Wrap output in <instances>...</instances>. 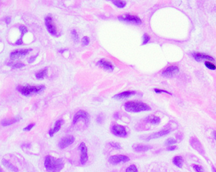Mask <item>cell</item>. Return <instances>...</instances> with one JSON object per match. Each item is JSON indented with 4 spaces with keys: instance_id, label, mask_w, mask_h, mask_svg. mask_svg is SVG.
<instances>
[{
    "instance_id": "1",
    "label": "cell",
    "mask_w": 216,
    "mask_h": 172,
    "mask_svg": "<svg viewBox=\"0 0 216 172\" xmlns=\"http://www.w3.org/2000/svg\"><path fill=\"white\" fill-rule=\"evenodd\" d=\"M64 161L61 158H56L47 155L46 157L44 166L49 172H59L64 168Z\"/></svg>"
},
{
    "instance_id": "2",
    "label": "cell",
    "mask_w": 216,
    "mask_h": 172,
    "mask_svg": "<svg viewBox=\"0 0 216 172\" xmlns=\"http://www.w3.org/2000/svg\"><path fill=\"white\" fill-rule=\"evenodd\" d=\"M124 108L127 112L131 113H137L151 110V108L147 104L136 101H130L125 103L124 104Z\"/></svg>"
},
{
    "instance_id": "3",
    "label": "cell",
    "mask_w": 216,
    "mask_h": 172,
    "mask_svg": "<svg viewBox=\"0 0 216 172\" xmlns=\"http://www.w3.org/2000/svg\"><path fill=\"white\" fill-rule=\"evenodd\" d=\"M18 90L23 95L28 96H31L34 94L39 93L41 92H43L45 87L43 85L39 86H30V85H25V86H20L18 87Z\"/></svg>"
},
{
    "instance_id": "4",
    "label": "cell",
    "mask_w": 216,
    "mask_h": 172,
    "mask_svg": "<svg viewBox=\"0 0 216 172\" xmlns=\"http://www.w3.org/2000/svg\"><path fill=\"white\" fill-rule=\"evenodd\" d=\"M45 24L49 33L54 36H58L57 28L53 22V18L50 16H47L45 18Z\"/></svg>"
},
{
    "instance_id": "5",
    "label": "cell",
    "mask_w": 216,
    "mask_h": 172,
    "mask_svg": "<svg viewBox=\"0 0 216 172\" xmlns=\"http://www.w3.org/2000/svg\"><path fill=\"white\" fill-rule=\"evenodd\" d=\"M118 20L137 25H140L142 24V20L138 17L130 14H126L123 16H120L118 17Z\"/></svg>"
},
{
    "instance_id": "6",
    "label": "cell",
    "mask_w": 216,
    "mask_h": 172,
    "mask_svg": "<svg viewBox=\"0 0 216 172\" xmlns=\"http://www.w3.org/2000/svg\"><path fill=\"white\" fill-rule=\"evenodd\" d=\"M89 119H90V117L89 114H87L86 112L84 110H79L74 115V117L73 119V124L75 125L80 120H84L85 123L87 124L89 122Z\"/></svg>"
},
{
    "instance_id": "7",
    "label": "cell",
    "mask_w": 216,
    "mask_h": 172,
    "mask_svg": "<svg viewBox=\"0 0 216 172\" xmlns=\"http://www.w3.org/2000/svg\"><path fill=\"white\" fill-rule=\"evenodd\" d=\"M112 133L116 136L124 137L127 136L126 129L124 126L116 124L112 127Z\"/></svg>"
},
{
    "instance_id": "8",
    "label": "cell",
    "mask_w": 216,
    "mask_h": 172,
    "mask_svg": "<svg viewBox=\"0 0 216 172\" xmlns=\"http://www.w3.org/2000/svg\"><path fill=\"white\" fill-rule=\"evenodd\" d=\"M129 160H130V158L128 156L125 155H115V156H111L109 159V162L111 164L116 165L120 163L128 162Z\"/></svg>"
},
{
    "instance_id": "9",
    "label": "cell",
    "mask_w": 216,
    "mask_h": 172,
    "mask_svg": "<svg viewBox=\"0 0 216 172\" xmlns=\"http://www.w3.org/2000/svg\"><path fill=\"white\" fill-rule=\"evenodd\" d=\"M190 144L191 146V147L197 151L200 155H205V150L204 148L202 146V144H201V143L200 142V141L199 139L196 137H193L190 139Z\"/></svg>"
},
{
    "instance_id": "10",
    "label": "cell",
    "mask_w": 216,
    "mask_h": 172,
    "mask_svg": "<svg viewBox=\"0 0 216 172\" xmlns=\"http://www.w3.org/2000/svg\"><path fill=\"white\" fill-rule=\"evenodd\" d=\"M79 149L81 151V156H80V162L81 165H85L88 161L89 156L87 153V148L85 144V143H81L79 146Z\"/></svg>"
},
{
    "instance_id": "11",
    "label": "cell",
    "mask_w": 216,
    "mask_h": 172,
    "mask_svg": "<svg viewBox=\"0 0 216 172\" xmlns=\"http://www.w3.org/2000/svg\"><path fill=\"white\" fill-rule=\"evenodd\" d=\"M179 68L176 66H168L167 68L164 69L162 73V75L164 77H172L175 76L176 74L179 73Z\"/></svg>"
},
{
    "instance_id": "12",
    "label": "cell",
    "mask_w": 216,
    "mask_h": 172,
    "mask_svg": "<svg viewBox=\"0 0 216 172\" xmlns=\"http://www.w3.org/2000/svg\"><path fill=\"white\" fill-rule=\"evenodd\" d=\"M75 141V137L72 136L65 137L61 139L58 144V146L61 149H64L73 144Z\"/></svg>"
},
{
    "instance_id": "13",
    "label": "cell",
    "mask_w": 216,
    "mask_h": 172,
    "mask_svg": "<svg viewBox=\"0 0 216 172\" xmlns=\"http://www.w3.org/2000/svg\"><path fill=\"white\" fill-rule=\"evenodd\" d=\"M32 49H20V50H17L13 52H12L10 54V57L13 59H17L20 58L24 57L26 56L27 54L31 51Z\"/></svg>"
},
{
    "instance_id": "14",
    "label": "cell",
    "mask_w": 216,
    "mask_h": 172,
    "mask_svg": "<svg viewBox=\"0 0 216 172\" xmlns=\"http://www.w3.org/2000/svg\"><path fill=\"white\" fill-rule=\"evenodd\" d=\"M192 56L194 58V59L198 62H200L203 60H207V61H215V59L212 57L208 56L207 54H205L200 53V52H193V53H192Z\"/></svg>"
},
{
    "instance_id": "15",
    "label": "cell",
    "mask_w": 216,
    "mask_h": 172,
    "mask_svg": "<svg viewBox=\"0 0 216 172\" xmlns=\"http://www.w3.org/2000/svg\"><path fill=\"white\" fill-rule=\"evenodd\" d=\"M97 65L100 66L103 69L109 71H112L114 70V66H113L112 64L108 61L106 60L105 59H102L100 61H98Z\"/></svg>"
},
{
    "instance_id": "16",
    "label": "cell",
    "mask_w": 216,
    "mask_h": 172,
    "mask_svg": "<svg viewBox=\"0 0 216 172\" xmlns=\"http://www.w3.org/2000/svg\"><path fill=\"white\" fill-rule=\"evenodd\" d=\"M135 93L136 92L133 91H126L115 95V96H113L112 98L116 100H122L130 97L131 96L134 95Z\"/></svg>"
},
{
    "instance_id": "17",
    "label": "cell",
    "mask_w": 216,
    "mask_h": 172,
    "mask_svg": "<svg viewBox=\"0 0 216 172\" xmlns=\"http://www.w3.org/2000/svg\"><path fill=\"white\" fill-rule=\"evenodd\" d=\"M170 132H171L170 129H164V130H162V131H161L159 132L151 134L150 136H149V137H148V138L147 139V140L149 141V140H150V139H157V138L162 137L164 136H166V135L168 134Z\"/></svg>"
},
{
    "instance_id": "18",
    "label": "cell",
    "mask_w": 216,
    "mask_h": 172,
    "mask_svg": "<svg viewBox=\"0 0 216 172\" xmlns=\"http://www.w3.org/2000/svg\"><path fill=\"white\" fill-rule=\"evenodd\" d=\"M133 149L137 152H146L152 149V146L143 144H134L133 145Z\"/></svg>"
},
{
    "instance_id": "19",
    "label": "cell",
    "mask_w": 216,
    "mask_h": 172,
    "mask_svg": "<svg viewBox=\"0 0 216 172\" xmlns=\"http://www.w3.org/2000/svg\"><path fill=\"white\" fill-rule=\"evenodd\" d=\"M63 123V121L62 120H58L56 122H55V127L53 129H51L49 130V134L51 137H53V135L58 132L60 129V128H61V124H62Z\"/></svg>"
},
{
    "instance_id": "20",
    "label": "cell",
    "mask_w": 216,
    "mask_h": 172,
    "mask_svg": "<svg viewBox=\"0 0 216 172\" xmlns=\"http://www.w3.org/2000/svg\"><path fill=\"white\" fill-rule=\"evenodd\" d=\"M146 121L148 123H150L152 124H154V125H157L160 123L161 122V119L157 117V116H155V115H150L149 117H147V119H146Z\"/></svg>"
},
{
    "instance_id": "21",
    "label": "cell",
    "mask_w": 216,
    "mask_h": 172,
    "mask_svg": "<svg viewBox=\"0 0 216 172\" xmlns=\"http://www.w3.org/2000/svg\"><path fill=\"white\" fill-rule=\"evenodd\" d=\"M2 164L5 166H6L7 168H8L9 170H11L12 172H18V168L16 166L13 165L11 163L8 162L7 160H6L5 159H2Z\"/></svg>"
},
{
    "instance_id": "22",
    "label": "cell",
    "mask_w": 216,
    "mask_h": 172,
    "mask_svg": "<svg viewBox=\"0 0 216 172\" xmlns=\"http://www.w3.org/2000/svg\"><path fill=\"white\" fill-rule=\"evenodd\" d=\"M20 119H20V117H15V118H13V119H5L2 121V124L3 126H8V125H10L16 123L17 122L19 121Z\"/></svg>"
},
{
    "instance_id": "23",
    "label": "cell",
    "mask_w": 216,
    "mask_h": 172,
    "mask_svg": "<svg viewBox=\"0 0 216 172\" xmlns=\"http://www.w3.org/2000/svg\"><path fill=\"white\" fill-rule=\"evenodd\" d=\"M172 163L174 165H176L178 168H181L183 164V159L180 156H176L174 157L172 159Z\"/></svg>"
},
{
    "instance_id": "24",
    "label": "cell",
    "mask_w": 216,
    "mask_h": 172,
    "mask_svg": "<svg viewBox=\"0 0 216 172\" xmlns=\"http://www.w3.org/2000/svg\"><path fill=\"white\" fill-rule=\"evenodd\" d=\"M47 73V69L46 68V69H42V70H40V71H39L36 74V77L37 79H38V80H42L46 76Z\"/></svg>"
},
{
    "instance_id": "25",
    "label": "cell",
    "mask_w": 216,
    "mask_h": 172,
    "mask_svg": "<svg viewBox=\"0 0 216 172\" xmlns=\"http://www.w3.org/2000/svg\"><path fill=\"white\" fill-rule=\"evenodd\" d=\"M112 3L119 8H125L127 5V3L124 1H112Z\"/></svg>"
},
{
    "instance_id": "26",
    "label": "cell",
    "mask_w": 216,
    "mask_h": 172,
    "mask_svg": "<svg viewBox=\"0 0 216 172\" xmlns=\"http://www.w3.org/2000/svg\"><path fill=\"white\" fill-rule=\"evenodd\" d=\"M205 65L207 68L212 69V70H215L216 69V66L214 64H213L212 62H210V61H205Z\"/></svg>"
},
{
    "instance_id": "27",
    "label": "cell",
    "mask_w": 216,
    "mask_h": 172,
    "mask_svg": "<svg viewBox=\"0 0 216 172\" xmlns=\"http://www.w3.org/2000/svg\"><path fill=\"white\" fill-rule=\"evenodd\" d=\"M71 35L72 36V38H73V40L75 42H77L78 41V35L77 32L75 30H72L71 32Z\"/></svg>"
},
{
    "instance_id": "28",
    "label": "cell",
    "mask_w": 216,
    "mask_h": 172,
    "mask_svg": "<svg viewBox=\"0 0 216 172\" xmlns=\"http://www.w3.org/2000/svg\"><path fill=\"white\" fill-rule=\"evenodd\" d=\"M19 29H20V32H21V36H20V39H22L23 36L25 35V34H26L27 32V28L24 25H20V27H19Z\"/></svg>"
},
{
    "instance_id": "29",
    "label": "cell",
    "mask_w": 216,
    "mask_h": 172,
    "mask_svg": "<svg viewBox=\"0 0 216 172\" xmlns=\"http://www.w3.org/2000/svg\"><path fill=\"white\" fill-rule=\"evenodd\" d=\"M177 143V141L175 139H174V138H169L165 142V144L167 145V146H171V145H172L174 144H175Z\"/></svg>"
},
{
    "instance_id": "30",
    "label": "cell",
    "mask_w": 216,
    "mask_h": 172,
    "mask_svg": "<svg viewBox=\"0 0 216 172\" xmlns=\"http://www.w3.org/2000/svg\"><path fill=\"white\" fill-rule=\"evenodd\" d=\"M137 171H138L137 168L134 165H130L126 170V172H137Z\"/></svg>"
},
{
    "instance_id": "31",
    "label": "cell",
    "mask_w": 216,
    "mask_h": 172,
    "mask_svg": "<svg viewBox=\"0 0 216 172\" xmlns=\"http://www.w3.org/2000/svg\"><path fill=\"white\" fill-rule=\"evenodd\" d=\"M150 40V36L147 34H145L143 36V41H142V45H146Z\"/></svg>"
},
{
    "instance_id": "32",
    "label": "cell",
    "mask_w": 216,
    "mask_h": 172,
    "mask_svg": "<svg viewBox=\"0 0 216 172\" xmlns=\"http://www.w3.org/2000/svg\"><path fill=\"white\" fill-rule=\"evenodd\" d=\"M81 42H82V45L84 46H88L89 44L90 39H89V38L88 37L85 36V37H84L83 38H82Z\"/></svg>"
},
{
    "instance_id": "33",
    "label": "cell",
    "mask_w": 216,
    "mask_h": 172,
    "mask_svg": "<svg viewBox=\"0 0 216 172\" xmlns=\"http://www.w3.org/2000/svg\"><path fill=\"white\" fill-rule=\"evenodd\" d=\"M193 169L196 171L197 172H204V170L202 168V166H201L200 165H193Z\"/></svg>"
},
{
    "instance_id": "34",
    "label": "cell",
    "mask_w": 216,
    "mask_h": 172,
    "mask_svg": "<svg viewBox=\"0 0 216 172\" xmlns=\"http://www.w3.org/2000/svg\"><path fill=\"white\" fill-rule=\"evenodd\" d=\"M109 145L112 147V148H114L116 149H121V147L120 146V144L118 143H115V142H111L109 143Z\"/></svg>"
},
{
    "instance_id": "35",
    "label": "cell",
    "mask_w": 216,
    "mask_h": 172,
    "mask_svg": "<svg viewBox=\"0 0 216 172\" xmlns=\"http://www.w3.org/2000/svg\"><path fill=\"white\" fill-rule=\"evenodd\" d=\"M24 66H25V64L22 62H17L13 65V67L14 68H21Z\"/></svg>"
},
{
    "instance_id": "36",
    "label": "cell",
    "mask_w": 216,
    "mask_h": 172,
    "mask_svg": "<svg viewBox=\"0 0 216 172\" xmlns=\"http://www.w3.org/2000/svg\"><path fill=\"white\" fill-rule=\"evenodd\" d=\"M154 92H155L156 93H167V94H169V95H172V94L166 90H161V89H158V88H155L154 89Z\"/></svg>"
},
{
    "instance_id": "37",
    "label": "cell",
    "mask_w": 216,
    "mask_h": 172,
    "mask_svg": "<svg viewBox=\"0 0 216 172\" xmlns=\"http://www.w3.org/2000/svg\"><path fill=\"white\" fill-rule=\"evenodd\" d=\"M35 125V124L34 123H32V124H30V125H28V126H27L26 127H25L24 129V131H29L32 129L33 128V127Z\"/></svg>"
},
{
    "instance_id": "38",
    "label": "cell",
    "mask_w": 216,
    "mask_h": 172,
    "mask_svg": "<svg viewBox=\"0 0 216 172\" xmlns=\"http://www.w3.org/2000/svg\"><path fill=\"white\" fill-rule=\"evenodd\" d=\"M176 149V146H169L167 148L168 151H174V150Z\"/></svg>"
},
{
    "instance_id": "39",
    "label": "cell",
    "mask_w": 216,
    "mask_h": 172,
    "mask_svg": "<svg viewBox=\"0 0 216 172\" xmlns=\"http://www.w3.org/2000/svg\"><path fill=\"white\" fill-rule=\"evenodd\" d=\"M37 56H38V54H37L36 56H32V57L30 58L29 59V60H28V62H29V63L33 62L35 61V59H36V58H37Z\"/></svg>"
},
{
    "instance_id": "40",
    "label": "cell",
    "mask_w": 216,
    "mask_h": 172,
    "mask_svg": "<svg viewBox=\"0 0 216 172\" xmlns=\"http://www.w3.org/2000/svg\"><path fill=\"white\" fill-rule=\"evenodd\" d=\"M23 43V40L21 39H19L17 42H16V44L17 45H21Z\"/></svg>"
},
{
    "instance_id": "41",
    "label": "cell",
    "mask_w": 216,
    "mask_h": 172,
    "mask_svg": "<svg viewBox=\"0 0 216 172\" xmlns=\"http://www.w3.org/2000/svg\"><path fill=\"white\" fill-rule=\"evenodd\" d=\"M5 21H6V24H9L10 23V21H11V18H10L9 17H8L5 18Z\"/></svg>"
},
{
    "instance_id": "42",
    "label": "cell",
    "mask_w": 216,
    "mask_h": 172,
    "mask_svg": "<svg viewBox=\"0 0 216 172\" xmlns=\"http://www.w3.org/2000/svg\"><path fill=\"white\" fill-rule=\"evenodd\" d=\"M102 118L100 116H98L97 118V122L101 123V122H102Z\"/></svg>"
},
{
    "instance_id": "43",
    "label": "cell",
    "mask_w": 216,
    "mask_h": 172,
    "mask_svg": "<svg viewBox=\"0 0 216 172\" xmlns=\"http://www.w3.org/2000/svg\"><path fill=\"white\" fill-rule=\"evenodd\" d=\"M114 117L115 118V119H119V114L118 113V112H116V113H115V114H114Z\"/></svg>"
},
{
    "instance_id": "44",
    "label": "cell",
    "mask_w": 216,
    "mask_h": 172,
    "mask_svg": "<svg viewBox=\"0 0 216 172\" xmlns=\"http://www.w3.org/2000/svg\"><path fill=\"white\" fill-rule=\"evenodd\" d=\"M66 50H67V49H62V50H59V52L60 53H63V52H64V51H66Z\"/></svg>"
},
{
    "instance_id": "45",
    "label": "cell",
    "mask_w": 216,
    "mask_h": 172,
    "mask_svg": "<svg viewBox=\"0 0 216 172\" xmlns=\"http://www.w3.org/2000/svg\"><path fill=\"white\" fill-rule=\"evenodd\" d=\"M214 136L215 140H216V131H214Z\"/></svg>"
},
{
    "instance_id": "46",
    "label": "cell",
    "mask_w": 216,
    "mask_h": 172,
    "mask_svg": "<svg viewBox=\"0 0 216 172\" xmlns=\"http://www.w3.org/2000/svg\"><path fill=\"white\" fill-rule=\"evenodd\" d=\"M212 171L213 172H216V169L214 166H212Z\"/></svg>"
},
{
    "instance_id": "47",
    "label": "cell",
    "mask_w": 216,
    "mask_h": 172,
    "mask_svg": "<svg viewBox=\"0 0 216 172\" xmlns=\"http://www.w3.org/2000/svg\"><path fill=\"white\" fill-rule=\"evenodd\" d=\"M0 172H2V170H1V169H0Z\"/></svg>"
}]
</instances>
